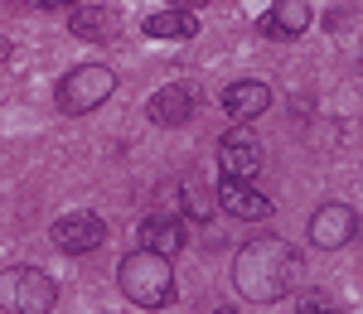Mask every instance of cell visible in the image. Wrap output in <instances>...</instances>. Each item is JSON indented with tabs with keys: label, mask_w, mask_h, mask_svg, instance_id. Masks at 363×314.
Masks as SVG:
<instances>
[{
	"label": "cell",
	"mask_w": 363,
	"mask_h": 314,
	"mask_svg": "<svg viewBox=\"0 0 363 314\" xmlns=\"http://www.w3.org/2000/svg\"><path fill=\"white\" fill-rule=\"evenodd\" d=\"M272 107V87L267 83H257V78H242V83H233L223 92V112L238 121V126H247L252 116H262Z\"/></svg>",
	"instance_id": "obj_12"
},
{
	"label": "cell",
	"mask_w": 363,
	"mask_h": 314,
	"mask_svg": "<svg viewBox=\"0 0 363 314\" xmlns=\"http://www.w3.org/2000/svg\"><path fill=\"white\" fill-rule=\"evenodd\" d=\"M218 160H223V174L252 179V174L262 170V145H257V136H252L247 126H233L223 141H218Z\"/></svg>",
	"instance_id": "obj_9"
},
{
	"label": "cell",
	"mask_w": 363,
	"mask_h": 314,
	"mask_svg": "<svg viewBox=\"0 0 363 314\" xmlns=\"http://www.w3.org/2000/svg\"><path fill=\"white\" fill-rule=\"evenodd\" d=\"M218 314H228V310H218Z\"/></svg>",
	"instance_id": "obj_20"
},
{
	"label": "cell",
	"mask_w": 363,
	"mask_h": 314,
	"mask_svg": "<svg viewBox=\"0 0 363 314\" xmlns=\"http://www.w3.org/2000/svg\"><path fill=\"white\" fill-rule=\"evenodd\" d=\"M296 271H301L296 247L267 232V237H252L247 247L233 257V286L252 305H272V300H281L296 286Z\"/></svg>",
	"instance_id": "obj_1"
},
{
	"label": "cell",
	"mask_w": 363,
	"mask_h": 314,
	"mask_svg": "<svg viewBox=\"0 0 363 314\" xmlns=\"http://www.w3.org/2000/svg\"><path fill=\"white\" fill-rule=\"evenodd\" d=\"M169 5H174V10H194V15H199V10H203L208 0H169Z\"/></svg>",
	"instance_id": "obj_17"
},
{
	"label": "cell",
	"mask_w": 363,
	"mask_h": 314,
	"mask_svg": "<svg viewBox=\"0 0 363 314\" xmlns=\"http://www.w3.org/2000/svg\"><path fill=\"white\" fill-rule=\"evenodd\" d=\"M39 10H63V5H78V0H34Z\"/></svg>",
	"instance_id": "obj_18"
},
{
	"label": "cell",
	"mask_w": 363,
	"mask_h": 314,
	"mask_svg": "<svg viewBox=\"0 0 363 314\" xmlns=\"http://www.w3.org/2000/svg\"><path fill=\"white\" fill-rule=\"evenodd\" d=\"M5 58H10V44H5V39H0V63H5Z\"/></svg>",
	"instance_id": "obj_19"
},
{
	"label": "cell",
	"mask_w": 363,
	"mask_h": 314,
	"mask_svg": "<svg viewBox=\"0 0 363 314\" xmlns=\"http://www.w3.org/2000/svg\"><path fill=\"white\" fill-rule=\"evenodd\" d=\"M296 314H339V305L325 295V290H306L301 305H296Z\"/></svg>",
	"instance_id": "obj_16"
},
{
	"label": "cell",
	"mask_w": 363,
	"mask_h": 314,
	"mask_svg": "<svg viewBox=\"0 0 363 314\" xmlns=\"http://www.w3.org/2000/svg\"><path fill=\"white\" fill-rule=\"evenodd\" d=\"M310 0H272V10L262 15V34L267 39H301L310 29Z\"/></svg>",
	"instance_id": "obj_11"
},
{
	"label": "cell",
	"mask_w": 363,
	"mask_h": 314,
	"mask_svg": "<svg viewBox=\"0 0 363 314\" xmlns=\"http://www.w3.org/2000/svg\"><path fill=\"white\" fill-rule=\"evenodd\" d=\"M218 208L233 213V218H242V223H262V218L272 213V199H267L252 179H233V174H223V184H218Z\"/></svg>",
	"instance_id": "obj_7"
},
{
	"label": "cell",
	"mask_w": 363,
	"mask_h": 314,
	"mask_svg": "<svg viewBox=\"0 0 363 314\" xmlns=\"http://www.w3.org/2000/svg\"><path fill=\"white\" fill-rule=\"evenodd\" d=\"M58 252H68V257H87V252H97L102 242H107V223L97 218V213H63L54 228H49Z\"/></svg>",
	"instance_id": "obj_5"
},
{
	"label": "cell",
	"mask_w": 363,
	"mask_h": 314,
	"mask_svg": "<svg viewBox=\"0 0 363 314\" xmlns=\"http://www.w3.org/2000/svg\"><path fill=\"white\" fill-rule=\"evenodd\" d=\"M140 247L160 252V257H174L184 247V223H174V218H145L140 223Z\"/></svg>",
	"instance_id": "obj_13"
},
{
	"label": "cell",
	"mask_w": 363,
	"mask_h": 314,
	"mask_svg": "<svg viewBox=\"0 0 363 314\" xmlns=\"http://www.w3.org/2000/svg\"><path fill=\"white\" fill-rule=\"evenodd\" d=\"M194 112H199V87H189V83H165L145 102V116L155 126H184Z\"/></svg>",
	"instance_id": "obj_8"
},
{
	"label": "cell",
	"mask_w": 363,
	"mask_h": 314,
	"mask_svg": "<svg viewBox=\"0 0 363 314\" xmlns=\"http://www.w3.org/2000/svg\"><path fill=\"white\" fill-rule=\"evenodd\" d=\"M58 300L54 276H44L39 266H10L0 271V310L10 314H49Z\"/></svg>",
	"instance_id": "obj_3"
},
{
	"label": "cell",
	"mask_w": 363,
	"mask_h": 314,
	"mask_svg": "<svg viewBox=\"0 0 363 314\" xmlns=\"http://www.w3.org/2000/svg\"><path fill=\"white\" fill-rule=\"evenodd\" d=\"M116 281H121V295L140 305V310H165L174 300V271H169V257L160 252H131V257L116 266Z\"/></svg>",
	"instance_id": "obj_2"
},
{
	"label": "cell",
	"mask_w": 363,
	"mask_h": 314,
	"mask_svg": "<svg viewBox=\"0 0 363 314\" xmlns=\"http://www.w3.org/2000/svg\"><path fill=\"white\" fill-rule=\"evenodd\" d=\"M68 34L87 39V44H107V39L121 34V10H112V5H78L68 15Z\"/></svg>",
	"instance_id": "obj_10"
},
{
	"label": "cell",
	"mask_w": 363,
	"mask_h": 314,
	"mask_svg": "<svg viewBox=\"0 0 363 314\" xmlns=\"http://www.w3.org/2000/svg\"><path fill=\"white\" fill-rule=\"evenodd\" d=\"M184 213H189V218H194V223H208V218H213V199H208V189H203V184H184Z\"/></svg>",
	"instance_id": "obj_15"
},
{
	"label": "cell",
	"mask_w": 363,
	"mask_h": 314,
	"mask_svg": "<svg viewBox=\"0 0 363 314\" xmlns=\"http://www.w3.org/2000/svg\"><path fill=\"white\" fill-rule=\"evenodd\" d=\"M145 34H150V39H199V15L169 5V10H160V15L145 20Z\"/></svg>",
	"instance_id": "obj_14"
},
{
	"label": "cell",
	"mask_w": 363,
	"mask_h": 314,
	"mask_svg": "<svg viewBox=\"0 0 363 314\" xmlns=\"http://www.w3.org/2000/svg\"><path fill=\"white\" fill-rule=\"evenodd\" d=\"M112 92H116V73L112 68L83 63V68L63 73V83H58V107H63L68 116H87V112H97Z\"/></svg>",
	"instance_id": "obj_4"
},
{
	"label": "cell",
	"mask_w": 363,
	"mask_h": 314,
	"mask_svg": "<svg viewBox=\"0 0 363 314\" xmlns=\"http://www.w3.org/2000/svg\"><path fill=\"white\" fill-rule=\"evenodd\" d=\"M354 232H359V218H354V208H349V203H320V208L310 213V242H315L320 252L344 247Z\"/></svg>",
	"instance_id": "obj_6"
}]
</instances>
